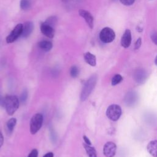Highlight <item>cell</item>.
Instances as JSON below:
<instances>
[{
	"label": "cell",
	"mask_w": 157,
	"mask_h": 157,
	"mask_svg": "<svg viewBox=\"0 0 157 157\" xmlns=\"http://www.w3.org/2000/svg\"><path fill=\"white\" fill-rule=\"evenodd\" d=\"M43 115L41 113L34 114L30 120L29 129L31 134H36L41 128L43 123Z\"/></svg>",
	"instance_id": "3"
},
{
	"label": "cell",
	"mask_w": 157,
	"mask_h": 157,
	"mask_svg": "<svg viewBox=\"0 0 157 157\" xmlns=\"http://www.w3.org/2000/svg\"><path fill=\"white\" fill-rule=\"evenodd\" d=\"M141 44H142V39H141V37H139L136 40V41L134 44V49L135 50H138L140 47Z\"/></svg>",
	"instance_id": "25"
},
{
	"label": "cell",
	"mask_w": 157,
	"mask_h": 157,
	"mask_svg": "<svg viewBox=\"0 0 157 157\" xmlns=\"http://www.w3.org/2000/svg\"><path fill=\"white\" fill-rule=\"evenodd\" d=\"M27 97H28V92L26 90H25L21 95V98H20V99H21V102H26V99H27Z\"/></svg>",
	"instance_id": "26"
},
{
	"label": "cell",
	"mask_w": 157,
	"mask_h": 157,
	"mask_svg": "<svg viewBox=\"0 0 157 157\" xmlns=\"http://www.w3.org/2000/svg\"><path fill=\"white\" fill-rule=\"evenodd\" d=\"M97 82V77L96 75H92L90 77L85 83L82 91L80 93V99L81 101H85L90 96L93 90L94 89Z\"/></svg>",
	"instance_id": "2"
},
{
	"label": "cell",
	"mask_w": 157,
	"mask_h": 157,
	"mask_svg": "<svg viewBox=\"0 0 157 157\" xmlns=\"http://www.w3.org/2000/svg\"><path fill=\"white\" fill-rule=\"evenodd\" d=\"M83 140L85 142V144H86L87 145H91V141L90 140V139L86 136H83Z\"/></svg>",
	"instance_id": "28"
},
{
	"label": "cell",
	"mask_w": 157,
	"mask_h": 157,
	"mask_svg": "<svg viewBox=\"0 0 157 157\" xmlns=\"http://www.w3.org/2000/svg\"><path fill=\"white\" fill-rule=\"evenodd\" d=\"M38 47L45 52H48L53 48V44L49 40H41L38 43Z\"/></svg>",
	"instance_id": "16"
},
{
	"label": "cell",
	"mask_w": 157,
	"mask_h": 157,
	"mask_svg": "<svg viewBox=\"0 0 157 157\" xmlns=\"http://www.w3.org/2000/svg\"><path fill=\"white\" fill-rule=\"evenodd\" d=\"M147 149L152 156L157 157V140L150 141L147 146Z\"/></svg>",
	"instance_id": "15"
},
{
	"label": "cell",
	"mask_w": 157,
	"mask_h": 157,
	"mask_svg": "<svg viewBox=\"0 0 157 157\" xmlns=\"http://www.w3.org/2000/svg\"><path fill=\"white\" fill-rule=\"evenodd\" d=\"M83 58L85 61L91 66H95L96 65V58L94 55L88 52L83 54Z\"/></svg>",
	"instance_id": "14"
},
{
	"label": "cell",
	"mask_w": 157,
	"mask_h": 157,
	"mask_svg": "<svg viewBox=\"0 0 157 157\" xmlns=\"http://www.w3.org/2000/svg\"><path fill=\"white\" fill-rule=\"evenodd\" d=\"M117 146L113 142H107L103 148V153L106 157H113L116 153Z\"/></svg>",
	"instance_id": "7"
},
{
	"label": "cell",
	"mask_w": 157,
	"mask_h": 157,
	"mask_svg": "<svg viewBox=\"0 0 157 157\" xmlns=\"http://www.w3.org/2000/svg\"><path fill=\"white\" fill-rule=\"evenodd\" d=\"M149 1H151V0H149Z\"/></svg>",
	"instance_id": "34"
},
{
	"label": "cell",
	"mask_w": 157,
	"mask_h": 157,
	"mask_svg": "<svg viewBox=\"0 0 157 157\" xmlns=\"http://www.w3.org/2000/svg\"><path fill=\"white\" fill-rule=\"evenodd\" d=\"M150 38L152 40V42L157 45V33L155 31H153L150 34Z\"/></svg>",
	"instance_id": "24"
},
{
	"label": "cell",
	"mask_w": 157,
	"mask_h": 157,
	"mask_svg": "<svg viewBox=\"0 0 157 157\" xmlns=\"http://www.w3.org/2000/svg\"><path fill=\"white\" fill-rule=\"evenodd\" d=\"M63 1H67V0H63Z\"/></svg>",
	"instance_id": "33"
},
{
	"label": "cell",
	"mask_w": 157,
	"mask_h": 157,
	"mask_svg": "<svg viewBox=\"0 0 157 157\" xmlns=\"http://www.w3.org/2000/svg\"><path fill=\"white\" fill-rule=\"evenodd\" d=\"M83 147H84L88 157H97L96 151L93 147H92L91 145H87L84 143Z\"/></svg>",
	"instance_id": "17"
},
{
	"label": "cell",
	"mask_w": 157,
	"mask_h": 157,
	"mask_svg": "<svg viewBox=\"0 0 157 157\" xmlns=\"http://www.w3.org/2000/svg\"><path fill=\"white\" fill-rule=\"evenodd\" d=\"M78 14L82 17L90 29H93L94 27V18L91 13L84 9H80L78 10Z\"/></svg>",
	"instance_id": "9"
},
{
	"label": "cell",
	"mask_w": 157,
	"mask_h": 157,
	"mask_svg": "<svg viewBox=\"0 0 157 157\" xmlns=\"http://www.w3.org/2000/svg\"><path fill=\"white\" fill-rule=\"evenodd\" d=\"M43 157H53V153L52 152H48L45 154Z\"/></svg>",
	"instance_id": "31"
},
{
	"label": "cell",
	"mask_w": 157,
	"mask_h": 157,
	"mask_svg": "<svg viewBox=\"0 0 157 157\" xmlns=\"http://www.w3.org/2000/svg\"><path fill=\"white\" fill-rule=\"evenodd\" d=\"M121 115V109L117 104H112L108 107L106 110L107 117L112 121L118 120Z\"/></svg>",
	"instance_id": "5"
},
{
	"label": "cell",
	"mask_w": 157,
	"mask_h": 157,
	"mask_svg": "<svg viewBox=\"0 0 157 157\" xmlns=\"http://www.w3.org/2000/svg\"><path fill=\"white\" fill-rule=\"evenodd\" d=\"M4 97L0 96V105H1V106L4 107Z\"/></svg>",
	"instance_id": "30"
},
{
	"label": "cell",
	"mask_w": 157,
	"mask_h": 157,
	"mask_svg": "<svg viewBox=\"0 0 157 157\" xmlns=\"http://www.w3.org/2000/svg\"><path fill=\"white\" fill-rule=\"evenodd\" d=\"M138 96L134 91L128 92L124 98V102L128 106L134 105L137 101Z\"/></svg>",
	"instance_id": "12"
},
{
	"label": "cell",
	"mask_w": 157,
	"mask_h": 157,
	"mask_svg": "<svg viewBox=\"0 0 157 157\" xmlns=\"http://www.w3.org/2000/svg\"><path fill=\"white\" fill-rule=\"evenodd\" d=\"M45 23L50 25L52 27H54V26L57 23V17L56 16H51L46 20Z\"/></svg>",
	"instance_id": "22"
},
{
	"label": "cell",
	"mask_w": 157,
	"mask_h": 157,
	"mask_svg": "<svg viewBox=\"0 0 157 157\" xmlns=\"http://www.w3.org/2000/svg\"><path fill=\"white\" fill-rule=\"evenodd\" d=\"M22 31H23V24L21 23L17 24L12 29V31L10 32V33L9 34V36H7L6 39V42L7 44H11L15 42L20 36H21Z\"/></svg>",
	"instance_id": "6"
},
{
	"label": "cell",
	"mask_w": 157,
	"mask_h": 157,
	"mask_svg": "<svg viewBox=\"0 0 157 157\" xmlns=\"http://www.w3.org/2000/svg\"><path fill=\"white\" fill-rule=\"evenodd\" d=\"M123 80V77L120 74H115L112 78L111 84L112 86H115L120 83Z\"/></svg>",
	"instance_id": "20"
},
{
	"label": "cell",
	"mask_w": 157,
	"mask_h": 157,
	"mask_svg": "<svg viewBox=\"0 0 157 157\" xmlns=\"http://www.w3.org/2000/svg\"><path fill=\"white\" fill-rule=\"evenodd\" d=\"M99 39L103 43H110L115 38V33L111 28L105 27L99 33Z\"/></svg>",
	"instance_id": "4"
},
{
	"label": "cell",
	"mask_w": 157,
	"mask_h": 157,
	"mask_svg": "<svg viewBox=\"0 0 157 157\" xmlns=\"http://www.w3.org/2000/svg\"><path fill=\"white\" fill-rule=\"evenodd\" d=\"M34 28V23L32 21H26L24 24H23V31L21 36L23 38H26L29 37L33 31Z\"/></svg>",
	"instance_id": "11"
},
{
	"label": "cell",
	"mask_w": 157,
	"mask_h": 157,
	"mask_svg": "<svg viewBox=\"0 0 157 157\" xmlns=\"http://www.w3.org/2000/svg\"><path fill=\"white\" fill-rule=\"evenodd\" d=\"M146 71L143 69H137L134 74V78L135 81L138 83H144L147 78Z\"/></svg>",
	"instance_id": "13"
},
{
	"label": "cell",
	"mask_w": 157,
	"mask_h": 157,
	"mask_svg": "<svg viewBox=\"0 0 157 157\" xmlns=\"http://www.w3.org/2000/svg\"><path fill=\"white\" fill-rule=\"evenodd\" d=\"M131 41H132L131 32L130 29H126L121 36V41H120L121 45L125 48H128L131 44Z\"/></svg>",
	"instance_id": "10"
},
{
	"label": "cell",
	"mask_w": 157,
	"mask_h": 157,
	"mask_svg": "<svg viewBox=\"0 0 157 157\" xmlns=\"http://www.w3.org/2000/svg\"><path fill=\"white\" fill-rule=\"evenodd\" d=\"M136 0H120V2L126 6H130L132 5Z\"/></svg>",
	"instance_id": "23"
},
{
	"label": "cell",
	"mask_w": 157,
	"mask_h": 157,
	"mask_svg": "<svg viewBox=\"0 0 157 157\" xmlns=\"http://www.w3.org/2000/svg\"><path fill=\"white\" fill-rule=\"evenodd\" d=\"M3 143H4V136H2L1 132H0V148L3 145Z\"/></svg>",
	"instance_id": "29"
},
{
	"label": "cell",
	"mask_w": 157,
	"mask_h": 157,
	"mask_svg": "<svg viewBox=\"0 0 157 157\" xmlns=\"http://www.w3.org/2000/svg\"><path fill=\"white\" fill-rule=\"evenodd\" d=\"M40 29L41 33L46 37L50 39L53 38L55 35V29L53 27L51 26L50 25L47 24L45 22H42L40 23Z\"/></svg>",
	"instance_id": "8"
},
{
	"label": "cell",
	"mask_w": 157,
	"mask_h": 157,
	"mask_svg": "<svg viewBox=\"0 0 157 157\" xmlns=\"http://www.w3.org/2000/svg\"><path fill=\"white\" fill-rule=\"evenodd\" d=\"M79 74V69L77 66H72L70 69V75L73 78H76Z\"/></svg>",
	"instance_id": "21"
},
{
	"label": "cell",
	"mask_w": 157,
	"mask_h": 157,
	"mask_svg": "<svg viewBox=\"0 0 157 157\" xmlns=\"http://www.w3.org/2000/svg\"><path fill=\"white\" fill-rule=\"evenodd\" d=\"M17 123V119L15 118H12L8 120L7 122L6 126H7V129L8 131L11 133L12 132L15 125Z\"/></svg>",
	"instance_id": "18"
},
{
	"label": "cell",
	"mask_w": 157,
	"mask_h": 157,
	"mask_svg": "<svg viewBox=\"0 0 157 157\" xmlns=\"http://www.w3.org/2000/svg\"><path fill=\"white\" fill-rule=\"evenodd\" d=\"M20 8L23 10H28L31 7V2L29 0H20Z\"/></svg>",
	"instance_id": "19"
},
{
	"label": "cell",
	"mask_w": 157,
	"mask_h": 157,
	"mask_svg": "<svg viewBox=\"0 0 157 157\" xmlns=\"http://www.w3.org/2000/svg\"><path fill=\"white\" fill-rule=\"evenodd\" d=\"M20 105L18 98L15 95H9L4 97V107L9 115H13Z\"/></svg>",
	"instance_id": "1"
},
{
	"label": "cell",
	"mask_w": 157,
	"mask_h": 157,
	"mask_svg": "<svg viewBox=\"0 0 157 157\" xmlns=\"http://www.w3.org/2000/svg\"><path fill=\"white\" fill-rule=\"evenodd\" d=\"M38 156V151L37 149H33L29 153L28 157H37Z\"/></svg>",
	"instance_id": "27"
},
{
	"label": "cell",
	"mask_w": 157,
	"mask_h": 157,
	"mask_svg": "<svg viewBox=\"0 0 157 157\" xmlns=\"http://www.w3.org/2000/svg\"><path fill=\"white\" fill-rule=\"evenodd\" d=\"M155 63L156 66H157V56H156V58H155Z\"/></svg>",
	"instance_id": "32"
}]
</instances>
